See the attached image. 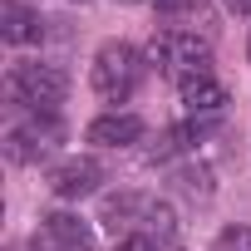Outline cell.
<instances>
[{"label": "cell", "instance_id": "cell-2", "mask_svg": "<svg viewBox=\"0 0 251 251\" xmlns=\"http://www.w3.org/2000/svg\"><path fill=\"white\" fill-rule=\"evenodd\" d=\"M5 94L10 103L30 108V113H59L64 94H69V79L59 64H45V59H25L5 74Z\"/></svg>", "mask_w": 251, "mask_h": 251}, {"label": "cell", "instance_id": "cell-5", "mask_svg": "<svg viewBox=\"0 0 251 251\" xmlns=\"http://www.w3.org/2000/svg\"><path fill=\"white\" fill-rule=\"evenodd\" d=\"M30 251H94V226L74 212H50L35 222Z\"/></svg>", "mask_w": 251, "mask_h": 251}, {"label": "cell", "instance_id": "cell-20", "mask_svg": "<svg viewBox=\"0 0 251 251\" xmlns=\"http://www.w3.org/2000/svg\"><path fill=\"white\" fill-rule=\"evenodd\" d=\"M128 5H138V0H128Z\"/></svg>", "mask_w": 251, "mask_h": 251}, {"label": "cell", "instance_id": "cell-16", "mask_svg": "<svg viewBox=\"0 0 251 251\" xmlns=\"http://www.w3.org/2000/svg\"><path fill=\"white\" fill-rule=\"evenodd\" d=\"M153 5H158L163 15H187V10L197 5V0H153Z\"/></svg>", "mask_w": 251, "mask_h": 251}, {"label": "cell", "instance_id": "cell-10", "mask_svg": "<svg viewBox=\"0 0 251 251\" xmlns=\"http://www.w3.org/2000/svg\"><path fill=\"white\" fill-rule=\"evenodd\" d=\"M0 35H5V45H35L45 35V25H40V15L30 5L5 0V5H0Z\"/></svg>", "mask_w": 251, "mask_h": 251}, {"label": "cell", "instance_id": "cell-18", "mask_svg": "<svg viewBox=\"0 0 251 251\" xmlns=\"http://www.w3.org/2000/svg\"><path fill=\"white\" fill-rule=\"evenodd\" d=\"M69 5H89V0H69Z\"/></svg>", "mask_w": 251, "mask_h": 251}, {"label": "cell", "instance_id": "cell-3", "mask_svg": "<svg viewBox=\"0 0 251 251\" xmlns=\"http://www.w3.org/2000/svg\"><path fill=\"white\" fill-rule=\"evenodd\" d=\"M148 59H153L168 79H177V84L212 74V45H207L202 35H192V30H163V35H153Z\"/></svg>", "mask_w": 251, "mask_h": 251}, {"label": "cell", "instance_id": "cell-6", "mask_svg": "<svg viewBox=\"0 0 251 251\" xmlns=\"http://www.w3.org/2000/svg\"><path fill=\"white\" fill-rule=\"evenodd\" d=\"M103 187V163L99 158H64L54 173H50V192L64 197V202H79V197H94Z\"/></svg>", "mask_w": 251, "mask_h": 251}, {"label": "cell", "instance_id": "cell-14", "mask_svg": "<svg viewBox=\"0 0 251 251\" xmlns=\"http://www.w3.org/2000/svg\"><path fill=\"white\" fill-rule=\"evenodd\" d=\"M212 251H251V226H226L212 241Z\"/></svg>", "mask_w": 251, "mask_h": 251}, {"label": "cell", "instance_id": "cell-7", "mask_svg": "<svg viewBox=\"0 0 251 251\" xmlns=\"http://www.w3.org/2000/svg\"><path fill=\"white\" fill-rule=\"evenodd\" d=\"M177 89H182V113H187L192 123H212V118H222V108H226V89H222L212 74L187 79V84H177Z\"/></svg>", "mask_w": 251, "mask_h": 251}, {"label": "cell", "instance_id": "cell-8", "mask_svg": "<svg viewBox=\"0 0 251 251\" xmlns=\"http://www.w3.org/2000/svg\"><path fill=\"white\" fill-rule=\"evenodd\" d=\"M84 138L99 148H133V143H143V118L138 113H103L89 123Z\"/></svg>", "mask_w": 251, "mask_h": 251}, {"label": "cell", "instance_id": "cell-9", "mask_svg": "<svg viewBox=\"0 0 251 251\" xmlns=\"http://www.w3.org/2000/svg\"><path fill=\"white\" fill-rule=\"evenodd\" d=\"M148 202L143 192H118V197H103V226L113 236H133L143 231V217H148Z\"/></svg>", "mask_w": 251, "mask_h": 251}, {"label": "cell", "instance_id": "cell-15", "mask_svg": "<svg viewBox=\"0 0 251 251\" xmlns=\"http://www.w3.org/2000/svg\"><path fill=\"white\" fill-rule=\"evenodd\" d=\"M113 251H163L153 236H143V231H133V236H118V246Z\"/></svg>", "mask_w": 251, "mask_h": 251}, {"label": "cell", "instance_id": "cell-4", "mask_svg": "<svg viewBox=\"0 0 251 251\" xmlns=\"http://www.w3.org/2000/svg\"><path fill=\"white\" fill-rule=\"evenodd\" d=\"M59 138H64V128L54 113H30L25 123H10L5 153H10V163H45L59 148Z\"/></svg>", "mask_w": 251, "mask_h": 251}, {"label": "cell", "instance_id": "cell-12", "mask_svg": "<svg viewBox=\"0 0 251 251\" xmlns=\"http://www.w3.org/2000/svg\"><path fill=\"white\" fill-rule=\"evenodd\" d=\"M143 236H153L158 246H168L173 236H177V217H173V207L168 202H148V217H143Z\"/></svg>", "mask_w": 251, "mask_h": 251}, {"label": "cell", "instance_id": "cell-19", "mask_svg": "<svg viewBox=\"0 0 251 251\" xmlns=\"http://www.w3.org/2000/svg\"><path fill=\"white\" fill-rule=\"evenodd\" d=\"M246 54H251V40H246Z\"/></svg>", "mask_w": 251, "mask_h": 251}, {"label": "cell", "instance_id": "cell-13", "mask_svg": "<svg viewBox=\"0 0 251 251\" xmlns=\"http://www.w3.org/2000/svg\"><path fill=\"white\" fill-rule=\"evenodd\" d=\"M177 187L187 197H212V173L202 163H187V168H177Z\"/></svg>", "mask_w": 251, "mask_h": 251}, {"label": "cell", "instance_id": "cell-17", "mask_svg": "<svg viewBox=\"0 0 251 251\" xmlns=\"http://www.w3.org/2000/svg\"><path fill=\"white\" fill-rule=\"evenodd\" d=\"M226 5H231L236 15H251V0H226Z\"/></svg>", "mask_w": 251, "mask_h": 251}, {"label": "cell", "instance_id": "cell-1", "mask_svg": "<svg viewBox=\"0 0 251 251\" xmlns=\"http://www.w3.org/2000/svg\"><path fill=\"white\" fill-rule=\"evenodd\" d=\"M89 84H94V94L103 103H128L143 84V54L133 45H123V40H108L89 64Z\"/></svg>", "mask_w": 251, "mask_h": 251}, {"label": "cell", "instance_id": "cell-11", "mask_svg": "<svg viewBox=\"0 0 251 251\" xmlns=\"http://www.w3.org/2000/svg\"><path fill=\"white\" fill-rule=\"evenodd\" d=\"M207 133V123H182V128H173V133H163L158 138V148H153V163H168V158H177V153H187L197 138Z\"/></svg>", "mask_w": 251, "mask_h": 251}]
</instances>
